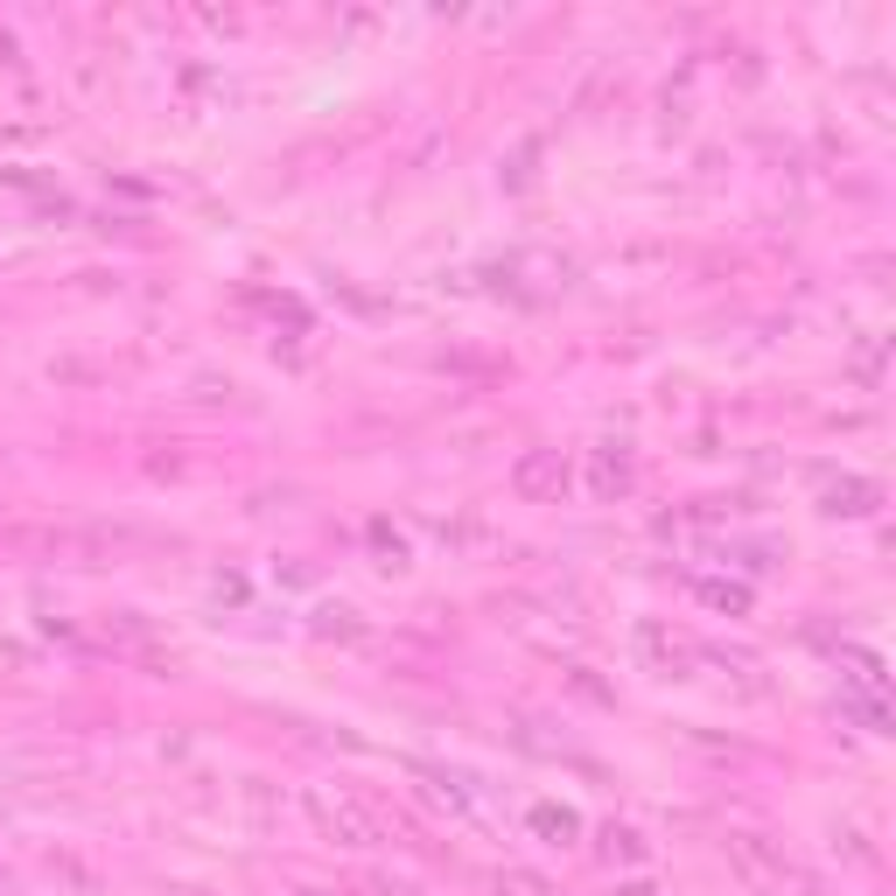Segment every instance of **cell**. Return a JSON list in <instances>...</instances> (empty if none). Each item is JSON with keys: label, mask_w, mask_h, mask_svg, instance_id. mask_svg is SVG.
Returning <instances> with one entry per match:
<instances>
[{"label": "cell", "mask_w": 896, "mask_h": 896, "mask_svg": "<svg viewBox=\"0 0 896 896\" xmlns=\"http://www.w3.org/2000/svg\"><path fill=\"white\" fill-rule=\"evenodd\" d=\"M875 505H883V484H869V476H841V484L827 490V511H848V519H862Z\"/></svg>", "instance_id": "obj_5"}, {"label": "cell", "mask_w": 896, "mask_h": 896, "mask_svg": "<svg viewBox=\"0 0 896 896\" xmlns=\"http://www.w3.org/2000/svg\"><path fill=\"white\" fill-rule=\"evenodd\" d=\"M588 484H596V498H623V490L638 484V463H631V449L602 442V449H596V469H588Z\"/></svg>", "instance_id": "obj_4"}, {"label": "cell", "mask_w": 896, "mask_h": 896, "mask_svg": "<svg viewBox=\"0 0 896 896\" xmlns=\"http://www.w3.org/2000/svg\"><path fill=\"white\" fill-rule=\"evenodd\" d=\"M309 819H316L322 841H336V848H378L386 841V819L372 806H357L351 792H309Z\"/></svg>", "instance_id": "obj_1"}, {"label": "cell", "mask_w": 896, "mask_h": 896, "mask_svg": "<svg viewBox=\"0 0 896 896\" xmlns=\"http://www.w3.org/2000/svg\"><path fill=\"white\" fill-rule=\"evenodd\" d=\"M602 841H609V862H617V854H623V862H644V841H638L631 827H609Z\"/></svg>", "instance_id": "obj_6"}, {"label": "cell", "mask_w": 896, "mask_h": 896, "mask_svg": "<svg viewBox=\"0 0 896 896\" xmlns=\"http://www.w3.org/2000/svg\"><path fill=\"white\" fill-rule=\"evenodd\" d=\"M532 827H540V833H554V841H567V833H575V812H554V806H540V812H532Z\"/></svg>", "instance_id": "obj_7"}, {"label": "cell", "mask_w": 896, "mask_h": 896, "mask_svg": "<svg viewBox=\"0 0 896 896\" xmlns=\"http://www.w3.org/2000/svg\"><path fill=\"white\" fill-rule=\"evenodd\" d=\"M567 484H575V469H567L561 449H526L519 463H511V490H519L526 505H561Z\"/></svg>", "instance_id": "obj_3"}, {"label": "cell", "mask_w": 896, "mask_h": 896, "mask_svg": "<svg viewBox=\"0 0 896 896\" xmlns=\"http://www.w3.org/2000/svg\"><path fill=\"white\" fill-rule=\"evenodd\" d=\"M631 644H638L644 673H659V679H686V673H694V659H700V644L686 638V631H673L665 617H644L638 631H631Z\"/></svg>", "instance_id": "obj_2"}]
</instances>
